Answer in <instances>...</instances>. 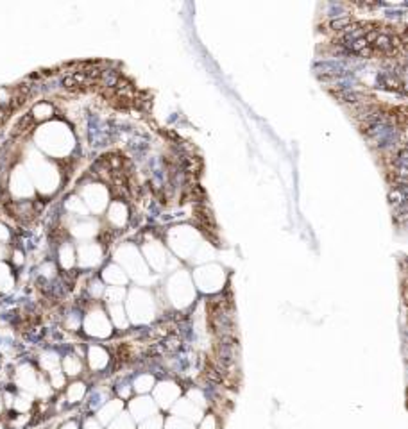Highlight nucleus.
<instances>
[{"label":"nucleus","mask_w":408,"mask_h":429,"mask_svg":"<svg viewBox=\"0 0 408 429\" xmlns=\"http://www.w3.org/2000/svg\"><path fill=\"white\" fill-rule=\"evenodd\" d=\"M390 204L394 208V215L397 218H404L406 215V184H394L390 192Z\"/></svg>","instance_id":"1"},{"label":"nucleus","mask_w":408,"mask_h":429,"mask_svg":"<svg viewBox=\"0 0 408 429\" xmlns=\"http://www.w3.org/2000/svg\"><path fill=\"white\" fill-rule=\"evenodd\" d=\"M335 97L340 98L342 102L353 104V106H360V104H367V97L360 91H355L351 88H340V90L335 91Z\"/></svg>","instance_id":"2"},{"label":"nucleus","mask_w":408,"mask_h":429,"mask_svg":"<svg viewBox=\"0 0 408 429\" xmlns=\"http://www.w3.org/2000/svg\"><path fill=\"white\" fill-rule=\"evenodd\" d=\"M353 24V20L349 17H342V18H337V20L331 22V29H335V31H344L346 27H349V25Z\"/></svg>","instance_id":"3"},{"label":"nucleus","mask_w":408,"mask_h":429,"mask_svg":"<svg viewBox=\"0 0 408 429\" xmlns=\"http://www.w3.org/2000/svg\"><path fill=\"white\" fill-rule=\"evenodd\" d=\"M0 429H2V425H0Z\"/></svg>","instance_id":"4"}]
</instances>
